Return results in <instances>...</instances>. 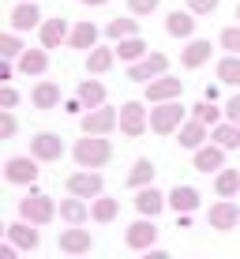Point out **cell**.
<instances>
[{
  "mask_svg": "<svg viewBox=\"0 0 240 259\" xmlns=\"http://www.w3.org/2000/svg\"><path fill=\"white\" fill-rule=\"evenodd\" d=\"M15 252H19V248H15L12 240H4V248H0V259H15Z\"/></svg>",
  "mask_w": 240,
  "mask_h": 259,
  "instance_id": "obj_46",
  "label": "cell"
},
{
  "mask_svg": "<svg viewBox=\"0 0 240 259\" xmlns=\"http://www.w3.org/2000/svg\"><path fill=\"white\" fill-rule=\"evenodd\" d=\"M15 132H19L15 113L12 109H0V139H15Z\"/></svg>",
  "mask_w": 240,
  "mask_h": 259,
  "instance_id": "obj_39",
  "label": "cell"
},
{
  "mask_svg": "<svg viewBox=\"0 0 240 259\" xmlns=\"http://www.w3.org/2000/svg\"><path fill=\"white\" fill-rule=\"evenodd\" d=\"M207 226L218 229V233H233L240 226V207L233 199H221L218 195V203H210V210H207Z\"/></svg>",
  "mask_w": 240,
  "mask_h": 259,
  "instance_id": "obj_12",
  "label": "cell"
},
{
  "mask_svg": "<svg viewBox=\"0 0 240 259\" xmlns=\"http://www.w3.org/2000/svg\"><path fill=\"white\" fill-rule=\"evenodd\" d=\"M131 207H135L139 214H147V218H158V214L169 207V192H158L154 184L135 188V195H131Z\"/></svg>",
  "mask_w": 240,
  "mask_h": 259,
  "instance_id": "obj_16",
  "label": "cell"
},
{
  "mask_svg": "<svg viewBox=\"0 0 240 259\" xmlns=\"http://www.w3.org/2000/svg\"><path fill=\"white\" fill-rule=\"evenodd\" d=\"M117 64V46H94L86 49V75H109Z\"/></svg>",
  "mask_w": 240,
  "mask_h": 259,
  "instance_id": "obj_22",
  "label": "cell"
},
{
  "mask_svg": "<svg viewBox=\"0 0 240 259\" xmlns=\"http://www.w3.org/2000/svg\"><path fill=\"white\" fill-rule=\"evenodd\" d=\"M225 154L229 150L221 147V143L207 139L199 150H191V169L195 173H218V169H225Z\"/></svg>",
  "mask_w": 240,
  "mask_h": 259,
  "instance_id": "obj_13",
  "label": "cell"
},
{
  "mask_svg": "<svg viewBox=\"0 0 240 259\" xmlns=\"http://www.w3.org/2000/svg\"><path fill=\"white\" fill-rule=\"evenodd\" d=\"M210 139L221 143L225 150H240V124L225 117L221 124H214V128H210Z\"/></svg>",
  "mask_w": 240,
  "mask_h": 259,
  "instance_id": "obj_32",
  "label": "cell"
},
{
  "mask_svg": "<svg viewBox=\"0 0 240 259\" xmlns=\"http://www.w3.org/2000/svg\"><path fill=\"white\" fill-rule=\"evenodd\" d=\"M191 117L214 128V124H221V120H225V105H221V109H218V102H210V98H203L199 105H191Z\"/></svg>",
  "mask_w": 240,
  "mask_h": 259,
  "instance_id": "obj_36",
  "label": "cell"
},
{
  "mask_svg": "<svg viewBox=\"0 0 240 259\" xmlns=\"http://www.w3.org/2000/svg\"><path fill=\"white\" fill-rule=\"evenodd\" d=\"M165 34L169 38H180V41H188L195 38V12H188V8H176V12H169L165 15Z\"/></svg>",
  "mask_w": 240,
  "mask_h": 259,
  "instance_id": "obj_23",
  "label": "cell"
},
{
  "mask_svg": "<svg viewBox=\"0 0 240 259\" xmlns=\"http://www.w3.org/2000/svg\"><path fill=\"white\" fill-rule=\"evenodd\" d=\"M64 188L72 192V195H83V199H98V195L105 192V181H102L98 169H83V165H79L75 173H68Z\"/></svg>",
  "mask_w": 240,
  "mask_h": 259,
  "instance_id": "obj_8",
  "label": "cell"
},
{
  "mask_svg": "<svg viewBox=\"0 0 240 259\" xmlns=\"http://www.w3.org/2000/svg\"><path fill=\"white\" fill-rule=\"evenodd\" d=\"M75 98L86 109H98V105H105V83L102 79H83V83L75 87Z\"/></svg>",
  "mask_w": 240,
  "mask_h": 259,
  "instance_id": "obj_31",
  "label": "cell"
},
{
  "mask_svg": "<svg viewBox=\"0 0 240 259\" xmlns=\"http://www.w3.org/2000/svg\"><path fill=\"white\" fill-rule=\"evenodd\" d=\"M207 139H210V124H203V120H195V117H188V120L180 124V132H176L180 150H199Z\"/></svg>",
  "mask_w": 240,
  "mask_h": 259,
  "instance_id": "obj_20",
  "label": "cell"
},
{
  "mask_svg": "<svg viewBox=\"0 0 240 259\" xmlns=\"http://www.w3.org/2000/svg\"><path fill=\"white\" fill-rule=\"evenodd\" d=\"M218 41H221V49H225V53H240V23L236 26H225Z\"/></svg>",
  "mask_w": 240,
  "mask_h": 259,
  "instance_id": "obj_38",
  "label": "cell"
},
{
  "mask_svg": "<svg viewBox=\"0 0 240 259\" xmlns=\"http://www.w3.org/2000/svg\"><path fill=\"white\" fill-rule=\"evenodd\" d=\"M131 34H139V15H135V19H128V15H117V19L105 23V38H109V41L131 38Z\"/></svg>",
  "mask_w": 240,
  "mask_h": 259,
  "instance_id": "obj_34",
  "label": "cell"
},
{
  "mask_svg": "<svg viewBox=\"0 0 240 259\" xmlns=\"http://www.w3.org/2000/svg\"><path fill=\"white\" fill-rule=\"evenodd\" d=\"M79 4H86V8H105L109 0H79Z\"/></svg>",
  "mask_w": 240,
  "mask_h": 259,
  "instance_id": "obj_47",
  "label": "cell"
},
{
  "mask_svg": "<svg viewBox=\"0 0 240 259\" xmlns=\"http://www.w3.org/2000/svg\"><path fill=\"white\" fill-rule=\"evenodd\" d=\"M90 214H94V222L98 226H109V222H117V214H120V199H113V195H98V199H90Z\"/></svg>",
  "mask_w": 240,
  "mask_h": 259,
  "instance_id": "obj_30",
  "label": "cell"
},
{
  "mask_svg": "<svg viewBox=\"0 0 240 259\" xmlns=\"http://www.w3.org/2000/svg\"><path fill=\"white\" fill-rule=\"evenodd\" d=\"M60 218H64L68 226H86L94 214H90V203H86L83 195H72V192H68V199H60Z\"/></svg>",
  "mask_w": 240,
  "mask_h": 259,
  "instance_id": "obj_25",
  "label": "cell"
},
{
  "mask_svg": "<svg viewBox=\"0 0 240 259\" xmlns=\"http://www.w3.org/2000/svg\"><path fill=\"white\" fill-rule=\"evenodd\" d=\"M72 158H75V165H83V169H105L113 162V143L105 136H86L83 132V139L72 143Z\"/></svg>",
  "mask_w": 240,
  "mask_h": 259,
  "instance_id": "obj_1",
  "label": "cell"
},
{
  "mask_svg": "<svg viewBox=\"0 0 240 259\" xmlns=\"http://www.w3.org/2000/svg\"><path fill=\"white\" fill-rule=\"evenodd\" d=\"M165 71H169V57H165V53H158V49H150L143 60L128 64V79H131V83H150V79L165 75Z\"/></svg>",
  "mask_w": 240,
  "mask_h": 259,
  "instance_id": "obj_9",
  "label": "cell"
},
{
  "mask_svg": "<svg viewBox=\"0 0 240 259\" xmlns=\"http://www.w3.org/2000/svg\"><path fill=\"white\" fill-rule=\"evenodd\" d=\"M15 71H19V68H15V60H0V83H12V75H15Z\"/></svg>",
  "mask_w": 240,
  "mask_h": 259,
  "instance_id": "obj_43",
  "label": "cell"
},
{
  "mask_svg": "<svg viewBox=\"0 0 240 259\" xmlns=\"http://www.w3.org/2000/svg\"><path fill=\"white\" fill-rule=\"evenodd\" d=\"M199 203H203V195H199V188H191V184H176V188L169 192V210L173 214H195Z\"/></svg>",
  "mask_w": 240,
  "mask_h": 259,
  "instance_id": "obj_21",
  "label": "cell"
},
{
  "mask_svg": "<svg viewBox=\"0 0 240 259\" xmlns=\"http://www.w3.org/2000/svg\"><path fill=\"white\" fill-rule=\"evenodd\" d=\"M8 26H12V30H19V34L38 30V26H41V8L34 4V0H19V4L8 12Z\"/></svg>",
  "mask_w": 240,
  "mask_h": 259,
  "instance_id": "obj_17",
  "label": "cell"
},
{
  "mask_svg": "<svg viewBox=\"0 0 240 259\" xmlns=\"http://www.w3.org/2000/svg\"><path fill=\"white\" fill-rule=\"evenodd\" d=\"M30 154L38 158L41 165H53V162H60V158L68 154V147H64V139H60L57 132H38V136L30 139Z\"/></svg>",
  "mask_w": 240,
  "mask_h": 259,
  "instance_id": "obj_10",
  "label": "cell"
},
{
  "mask_svg": "<svg viewBox=\"0 0 240 259\" xmlns=\"http://www.w3.org/2000/svg\"><path fill=\"white\" fill-rule=\"evenodd\" d=\"M184 94V79H176V75H158V79H150L147 83V91H143V98L150 105H158V102H173V98H180Z\"/></svg>",
  "mask_w": 240,
  "mask_h": 259,
  "instance_id": "obj_15",
  "label": "cell"
},
{
  "mask_svg": "<svg viewBox=\"0 0 240 259\" xmlns=\"http://www.w3.org/2000/svg\"><path fill=\"white\" fill-rule=\"evenodd\" d=\"M158 8H162V0H128V12L139 15V19H143V15H154Z\"/></svg>",
  "mask_w": 240,
  "mask_h": 259,
  "instance_id": "obj_40",
  "label": "cell"
},
{
  "mask_svg": "<svg viewBox=\"0 0 240 259\" xmlns=\"http://www.w3.org/2000/svg\"><path fill=\"white\" fill-rule=\"evenodd\" d=\"M225 117L240 124V94H233V98H229V102H225Z\"/></svg>",
  "mask_w": 240,
  "mask_h": 259,
  "instance_id": "obj_44",
  "label": "cell"
},
{
  "mask_svg": "<svg viewBox=\"0 0 240 259\" xmlns=\"http://www.w3.org/2000/svg\"><path fill=\"white\" fill-rule=\"evenodd\" d=\"M240 192V169H218L214 173V195H221V199H233V195Z\"/></svg>",
  "mask_w": 240,
  "mask_h": 259,
  "instance_id": "obj_33",
  "label": "cell"
},
{
  "mask_svg": "<svg viewBox=\"0 0 240 259\" xmlns=\"http://www.w3.org/2000/svg\"><path fill=\"white\" fill-rule=\"evenodd\" d=\"M214 71H218V79L225 87H240V53H225Z\"/></svg>",
  "mask_w": 240,
  "mask_h": 259,
  "instance_id": "obj_35",
  "label": "cell"
},
{
  "mask_svg": "<svg viewBox=\"0 0 240 259\" xmlns=\"http://www.w3.org/2000/svg\"><path fill=\"white\" fill-rule=\"evenodd\" d=\"M113 46H117V57L124 60V64H135V60H143L147 53H150V46H147V38H143V34L120 38V41H113Z\"/></svg>",
  "mask_w": 240,
  "mask_h": 259,
  "instance_id": "obj_28",
  "label": "cell"
},
{
  "mask_svg": "<svg viewBox=\"0 0 240 259\" xmlns=\"http://www.w3.org/2000/svg\"><path fill=\"white\" fill-rule=\"evenodd\" d=\"M124 244H128L131 252H150V248L158 244V226H154V218L139 214V218L124 229Z\"/></svg>",
  "mask_w": 240,
  "mask_h": 259,
  "instance_id": "obj_7",
  "label": "cell"
},
{
  "mask_svg": "<svg viewBox=\"0 0 240 259\" xmlns=\"http://www.w3.org/2000/svg\"><path fill=\"white\" fill-rule=\"evenodd\" d=\"M154 173H158V165L150 162V158H135L131 162V169H128V188L135 192V188H147V184H154Z\"/></svg>",
  "mask_w": 240,
  "mask_h": 259,
  "instance_id": "obj_29",
  "label": "cell"
},
{
  "mask_svg": "<svg viewBox=\"0 0 240 259\" xmlns=\"http://www.w3.org/2000/svg\"><path fill=\"white\" fill-rule=\"evenodd\" d=\"M64 113H86V105L79 98H72V102H64Z\"/></svg>",
  "mask_w": 240,
  "mask_h": 259,
  "instance_id": "obj_45",
  "label": "cell"
},
{
  "mask_svg": "<svg viewBox=\"0 0 240 259\" xmlns=\"http://www.w3.org/2000/svg\"><path fill=\"white\" fill-rule=\"evenodd\" d=\"M57 214H60V203L53 199V195H45V192H26L19 199V218L34 222V226H49Z\"/></svg>",
  "mask_w": 240,
  "mask_h": 259,
  "instance_id": "obj_3",
  "label": "cell"
},
{
  "mask_svg": "<svg viewBox=\"0 0 240 259\" xmlns=\"http://www.w3.org/2000/svg\"><path fill=\"white\" fill-rule=\"evenodd\" d=\"M188 120V109L180 105V98H173V102H158V105H150V132L154 136H176L180 132V124Z\"/></svg>",
  "mask_w": 240,
  "mask_h": 259,
  "instance_id": "obj_2",
  "label": "cell"
},
{
  "mask_svg": "<svg viewBox=\"0 0 240 259\" xmlns=\"http://www.w3.org/2000/svg\"><path fill=\"white\" fill-rule=\"evenodd\" d=\"M236 19H240V0H236Z\"/></svg>",
  "mask_w": 240,
  "mask_h": 259,
  "instance_id": "obj_48",
  "label": "cell"
},
{
  "mask_svg": "<svg viewBox=\"0 0 240 259\" xmlns=\"http://www.w3.org/2000/svg\"><path fill=\"white\" fill-rule=\"evenodd\" d=\"M57 248L64 255H90L94 252V237H90V229H83V226H68V229L57 233Z\"/></svg>",
  "mask_w": 240,
  "mask_h": 259,
  "instance_id": "obj_11",
  "label": "cell"
},
{
  "mask_svg": "<svg viewBox=\"0 0 240 259\" xmlns=\"http://www.w3.org/2000/svg\"><path fill=\"white\" fill-rule=\"evenodd\" d=\"M38 38H41L45 49H60V46H68V38H72V23H68L64 15H57V19H41Z\"/></svg>",
  "mask_w": 240,
  "mask_h": 259,
  "instance_id": "obj_19",
  "label": "cell"
},
{
  "mask_svg": "<svg viewBox=\"0 0 240 259\" xmlns=\"http://www.w3.org/2000/svg\"><path fill=\"white\" fill-rule=\"evenodd\" d=\"M117 128H120V109H113V105L79 113V132H86V136H113Z\"/></svg>",
  "mask_w": 240,
  "mask_h": 259,
  "instance_id": "obj_5",
  "label": "cell"
},
{
  "mask_svg": "<svg viewBox=\"0 0 240 259\" xmlns=\"http://www.w3.org/2000/svg\"><path fill=\"white\" fill-rule=\"evenodd\" d=\"M147 105H150L147 98H143V102L131 98V102L120 105V136L124 139H143L150 132V109H147Z\"/></svg>",
  "mask_w": 240,
  "mask_h": 259,
  "instance_id": "obj_4",
  "label": "cell"
},
{
  "mask_svg": "<svg viewBox=\"0 0 240 259\" xmlns=\"http://www.w3.org/2000/svg\"><path fill=\"white\" fill-rule=\"evenodd\" d=\"M23 38H19V30H12V26H8L4 34H0V57H8V60H19L23 57Z\"/></svg>",
  "mask_w": 240,
  "mask_h": 259,
  "instance_id": "obj_37",
  "label": "cell"
},
{
  "mask_svg": "<svg viewBox=\"0 0 240 259\" xmlns=\"http://www.w3.org/2000/svg\"><path fill=\"white\" fill-rule=\"evenodd\" d=\"M41 162L34 154H12L4 162V181L8 184H15V188H34V181H38V169Z\"/></svg>",
  "mask_w": 240,
  "mask_h": 259,
  "instance_id": "obj_6",
  "label": "cell"
},
{
  "mask_svg": "<svg viewBox=\"0 0 240 259\" xmlns=\"http://www.w3.org/2000/svg\"><path fill=\"white\" fill-rule=\"evenodd\" d=\"M15 68H19V75H26V79H38V75H45L49 71V49L41 46V49H23V57L15 60Z\"/></svg>",
  "mask_w": 240,
  "mask_h": 259,
  "instance_id": "obj_24",
  "label": "cell"
},
{
  "mask_svg": "<svg viewBox=\"0 0 240 259\" xmlns=\"http://www.w3.org/2000/svg\"><path fill=\"white\" fill-rule=\"evenodd\" d=\"M19 105V91L12 83H0V109H15Z\"/></svg>",
  "mask_w": 240,
  "mask_h": 259,
  "instance_id": "obj_41",
  "label": "cell"
},
{
  "mask_svg": "<svg viewBox=\"0 0 240 259\" xmlns=\"http://www.w3.org/2000/svg\"><path fill=\"white\" fill-rule=\"evenodd\" d=\"M30 102H34V109H57V105H60V83L38 79L34 91H30Z\"/></svg>",
  "mask_w": 240,
  "mask_h": 259,
  "instance_id": "obj_26",
  "label": "cell"
},
{
  "mask_svg": "<svg viewBox=\"0 0 240 259\" xmlns=\"http://www.w3.org/2000/svg\"><path fill=\"white\" fill-rule=\"evenodd\" d=\"M184 4H188V12H195V15H214L221 0H184Z\"/></svg>",
  "mask_w": 240,
  "mask_h": 259,
  "instance_id": "obj_42",
  "label": "cell"
},
{
  "mask_svg": "<svg viewBox=\"0 0 240 259\" xmlns=\"http://www.w3.org/2000/svg\"><path fill=\"white\" fill-rule=\"evenodd\" d=\"M102 34H105V30H98L90 19H79V23L72 26V38H68V46L86 53V49H94V46H98V38H102Z\"/></svg>",
  "mask_w": 240,
  "mask_h": 259,
  "instance_id": "obj_27",
  "label": "cell"
},
{
  "mask_svg": "<svg viewBox=\"0 0 240 259\" xmlns=\"http://www.w3.org/2000/svg\"><path fill=\"white\" fill-rule=\"evenodd\" d=\"M210 57H214L210 38H188V46L180 49V68H184V71H195V68L210 64Z\"/></svg>",
  "mask_w": 240,
  "mask_h": 259,
  "instance_id": "obj_18",
  "label": "cell"
},
{
  "mask_svg": "<svg viewBox=\"0 0 240 259\" xmlns=\"http://www.w3.org/2000/svg\"><path fill=\"white\" fill-rule=\"evenodd\" d=\"M4 237L12 240L19 252H38V248H41V233H38V226H34V222H26V218L8 222V226H4Z\"/></svg>",
  "mask_w": 240,
  "mask_h": 259,
  "instance_id": "obj_14",
  "label": "cell"
}]
</instances>
